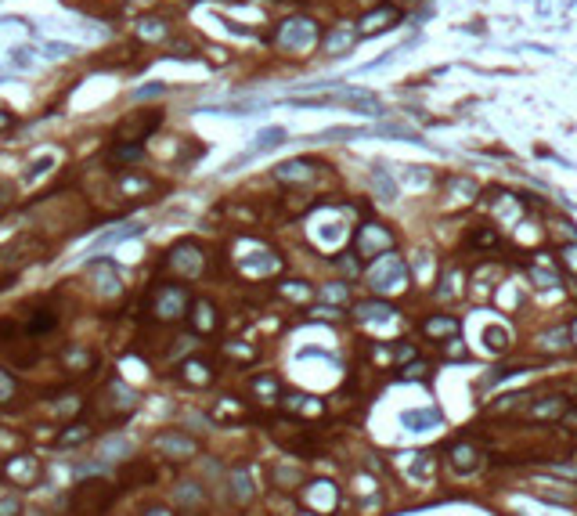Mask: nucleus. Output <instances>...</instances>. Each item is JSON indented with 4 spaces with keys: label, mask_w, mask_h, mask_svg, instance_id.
Segmentation results:
<instances>
[{
    "label": "nucleus",
    "mask_w": 577,
    "mask_h": 516,
    "mask_svg": "<svg viewBox=\"0 0 577 516\" xmlns=\"http://www.w3.org/2000/svg\"><path fill=\"white\" fill-rule=\"evenodd\" d=\"M368 282H372V289H375V293H393V289H404V285H408V267H404V260H400V257L383 253V257L372 264Z\"/></svg>",
    "instance_id": "nucleus-1"
},
{
    "label": "nucleus",
    "mask_w": 577,
    "mask_h": 516,
    "mask_svg": "<svg viewBox=\"0 0 577 516\" xmlns=\"http://www.w3.org/2000/svg\"><path fill=\"white\" fill-rule=\"evenodd\" d=\"M108 498H112L108 484L87 480V484H80V487L73 491V512H76V516H101L105 505H108Z\"/></svg>",
    "instance_id": "nucleus-2"
},
{
    "label": "nucleus",
    "mask_w": 577,
    "mask_h": 516,
    "mask_svg": "<svg viewBox=\"0 0 577 516\" xmlns=\"http://www.w3.org/2000/svg\"><path fill=\"white\" fill-rule=\"evenodd\" d=\"M318 43V26L311 19H288L278 29V47L281 51H311Z\"/></svg>",
    "instance_id": "nucleus-3"
},
{
    "label": "nucleus",
    "mask_w": 577,
    "mask_h": 516,
    "mask_svg": "<svg viewBox=\"0 0 577 516\" xmlns=\"http://www.w3.org/2000/svg\"><path fill=\"white\" fill-rule=\"evenodd\" d=\"M188 307V293L181 289V285H162L159 289V300H155V314L162 321H177Z\"/></svg>",
    "instance_id": "nucleus-4"
},
{
    "label": "nucleus",
    "mask_w": 577,
    "mask_h": 516,
    "mask_svg": "<svg viewBox=\"0 0 577 516\" xmlns=\"http://www.w3.org/2000/svg\"><path fill=\"white\" fill-rule=\"evenodd\" d=\"M393 246V235L386 232L383 224H365L361 227V235H358V249H361V257H383L386 249Z\"/></svg>",
    "instance_id": "nucleus-5"
},
{
    "label": "nucleus",
    "mask_w": 577,
    "mask_h": 516,
    "mask_svg": "<svg viewBox=\"0 0 577 516\" xmlns=\"http://www.w3.org/2000/svg\"><path fill=\"white\" fill-rule=\"evenodd\" d=\"M524 416H527L531 423H552V419H563V416H566V397H559V393L538 397V401H531V405L524 408Z\"/></svg>",
    "instance_id": "nucleus-6"
},
{
    "label": "nucleus",
    "mask_w": 577,
    "mask_h": 516,
    "mask_svg": "<svg viewBox=\"0 0 577 516\" xmlns=\"http://www.w3.org/2000/svg\"><path fill=\"white\" fill-rule=\"evenodd\" d=\"M480 448L473 444V440H454L451 444V466H454V473H462V477H469V473H477L480 470Z\"/></svg>",
    "instance_id": "nucleus-7"
},
{
    "label": "nucleus",
    "mask_w": 577,
    "mask_h": 516,
    "mask_svg": "<svg viewBox=\"0 0 577 516\" xmlns=\"http://www.w3.org/2000/svg\"><path fill=\"white\" fill-rule=\"evenodd\" d=\"M166 264H170V267H177V271H184V274H199V271H202V257H199V249H195L192 242L173 246V253H170Z\"/></svg>",
    "instance_id": "nucleus-8"
},
{
    "label": "nucleus",
    "mask_w": 577,
    "mask_h": 516,
    "mask_svg": "<svg viewBox=\"0 0 577 516\" xmlns=\"http://www.w3.org/2000/svg\"><path fill=\"white\" fill-rule=\"evenodd\" d=\"M155 448L162 455H170V458H188V455H195V440L192 437H181V433H162V437H155Z\"/></svg>",
    "instance_id": "nucleus-9"
},
{
    "label": "nucleus",
    "mask_w": 577,
    "mask_h": 516,
    "mask_svg": "<svg viewBox=\"0 0 577 516\" xmlns=\"http://www.w3.org/2000/svg\"><path fill=\"white\" fill-rule=\"evenodd\" d=\"M458 329H462V325H458V318H451V314H440V318H426V321H422V332L433 336V339H451Z\"/></svg>",
    "instance_id": "nucleus-10"
},
{
    "label": "nucleus",
    "mask_w": 577,
    "mask_h": 516,
    "mask_svg": "<svg viewBox=\"0 0 577 516\" xmlns=\"http://www.w3.org/2000/svg\"><path fill=\"white\" fill-rule=\"evenodd\" d=\"M278 181H285V185H293V181H311V162L307 159H288V162H281L278 170Z\"/></svg>",
    "instance_id": "nucleus-11"
},
{
    "label": "nucleus",
    "mask_w": 577,
    "mask_h": 516,
    "mask_svg": "<svg viewBox=\"0 0 577 516\" xmlns=\"http://www.w3.org/2000/svg\"><path fill=\"white\" fill-rule=\"evenodd\" d=\"M307 502H311L314 509L328 512V509L336 505V487H332V484H325V480H321V484H311V487H307Z\"/></svg>",
    "instance_id": "nucleus-12"
},
{
    "label": "nucleus",
    "mask_w": 577,
    "mask_h": 516,
    "mask_svg": "<svg viewBox=\"0 0 577 516\" xmlns=\"http://www.w3.org/2000/svg\"><path fill=\"white\" fill-rule=\"evenodd\" d=\"M397 311L390 307V304H383V300H368V304H361L358 307V318L361 321H386V318H393Z\"/></svg>",
    "instance_id": "nucleus-13"
},
{
    "label": "nucleus",
    "mask_w": 577,
    "mask_h": 516,
    "mask_svg": "<svg viewBox=\"0 0 577 516\" xmlns=\"http://www.w3.org/2000/svg\"><path fill=\"white\" fill-rule=\"evenodd\" d=\"M386 22H397V11L393 8H379V11L365 15L361 19V33H379V29H386Z\"/></svg>",
    "instance_id": "nucleus-14"
},
{
    "label": "nucleus",
    "mask_w": 577,
    "mask_h": 516,
    "mask_svg": "<svg viewBox=\"0 0 577 516\" xmlns=\"http://www.w3.org/2000/svg\"><path fill=\"white\" fill-rule=\"evenodd\" d=\"M285 130L281 127H267V130H260V138H256V148H249L253 155H260V152H271V148H278V145H285Z\"/></svg>",
    "instance_id": "nucleus-15"
},
{
    "label": "nucleus",
    "mask_w": 577,
    "mask_h": 516,
    "mask_svg": "<svg viewBox=\"0 0 577 516\" xmlns=\"http://www.w3.org/2000/svg\"><path fill=\"white\" fill-rule=\"evenodd\" d=\"M440 423V412L437 408H426V412H404V426L408 430H430Z\"/></svg>",
    "instance_id": "nucleus-16"
},
{
    "label": "nucleus",
    "mask_w": 577,
    "mask_h": 516,
    "mask_svg": "<svg viewBox=\"0 0 577 516\" xmlns=\"http://www.w3.org/2000/svg\"><path fill=\"white\" fill-rule=\"evenodd\" d=\"M372 185H375L379 199H386V202H393V199H397V185H393V177L386 174L383 166H375V170H372Z\"/></svg>",
    "instance_id": "nucleus-17"
},
{
    "label": "nucleus",
    "mask_w": 577,
    "mask_h": 516,
    "mask_svg": "<svg viewBox=\"0 0 577 516\" xmlns=\"http://www.w3.org/2000/svg\"><path fill=\"white\" fill-rule=\"evenodd\" d=\"M231 495H235V502H246V498L253 495V480H249L246 470H235V473H231Z\"/></svg>",
    "instance_id": "nucleus-18"
},
{
    "label": "nucleus",
    "mask_w": 577,
    "mask_h": 516,
    "mask_svg": "<svg viewBox=\"0 0 577 516\" xmlns=\"http://www.w3.org/2000/svg\"><path fill=\"white\" fill-rule=\"evenodd\" d=\"M87 437H90V426H83V423H76V426H69V430H66L62 437H58L54 444H58V448H73V444H83Z\"/></svg>",
    "instance_id": "nucleus-19"
},
{
    "label": "nucleus",
    "mask_w": 577,
    "mask_h": 516,
    "mask_svg": "<svg viewBox=\"0 0 577 516\" xmlns=\"http://www.w3.org/2000/svg\"><path fill=\"white\" fill-rule=\"evenodd\" d=\"M484 343H487V351H494V354H501V351L509 347V332H505L501 325H491V329L484 332Z\"/></svg>",
    "instance_id": "nucleus-20"
},
{
    "label": "nucleus",
    "mask_w": 577,
    "mask_h": 516,
    "mask_svg": "<svg viewBox=\"0 0 577 516\" xmlns=\"http://www.w3.org/2000/svg\"><path fill=\"white\" fill-rule=\"evenodd\" d=\"M527 274H531V278L538 282V289H556V285H559V274H556L552 267L545 271V267H538V264H531V267H527Z\"/></svg>",
    "instance_id": "nucleus-21"
},
{
    "label": "nucleus",
    "mask_w": 577,
    "mask_h": 516,
    "mask_svg": "<svg viewBox=\"0 0 577 516\" xmlns=\"http://www.w3.org/2000/svg\"><path fill=\"white\" fill-rule=\"evenodd\" d=\"M8 473H11V477H19V480H26V484H29V480H33V477H36V463H33V458H15V463H11V466H8Z\"/></svg>",
    "instance_id": "nucleus-22"
},
{
    "label": "nucleus",
    "mask_w": 577,
    "mask_h": 516,
    "mask_svg": "<svg viewBox=\"0 0 577 516\" xmlns=\"http://www.w3.org/2000/svg\"><path fill=\"white\" fill-rule=\"evenodd\" d=\"M375 134H386V138H404V141H412V145H422V138H419L415 130L400 127V123H386V127H379Z\"/></svg>",
    "instance_id": "nucleus-23"
},
{
    "label": "nucleus",
    "mask_w": 577,
    "mask_h": 516,
    "mask_svg": "<svg viewBox=\"0 0 577 516\" xmlns=\"http://www.w3.org/2000/svg\"><path fill=\"white\" fill-rule=\"evenodd\" d=\"M108 393L115 397V405H120V408H134V405H137V393H134V390H127L123 383H112V386H108Z\"/></svg>",
    "instance_id": "nucleus-24"
},
{
    "label": "nucleus",
    "mask_w": 577,
    "mask_h": 516,
    "mask_svg": "<svg viewBox=\"0 0 577 516\" xmlns=\"http://www.w3.org/2000/svg\"><path fill=\"white\" fill-rule=\"evenodd\" d=\"M469 242L480 246V249H494L498 246V232H494V227H477V232L469 235Z\"/></svg>",
    "instance_id": "nucleus-25"
},
{
    "label": "nucleus",
    "mask_w": 577,
    "mask_h": 516,
    "mask_svg": "<svg viewBox=\"0 0 577 516\" xmlns=\"http://www.w3.org/2000/svg\"><path fill=\"white\" fill-rule=\"evenodd\" d=\"M141 155H145V148L134 145V141H130V145H115V148L108 152V159H127V162H130V159H141Z\"/></svg>",
    "instance_id": "nucleus-26"
},
{
    "label": "nucleus",
    "mask_w": 577,
    "mask_h": 516,
    "mask_svg": "<svg viewBox=\"0 0 577 516\" xmlns=\"http://www.w3.org/2000/svg\"><path fill=\"white\" fill-rule=\"evenodd\" d=\"M285 408H288V412H321V405H314V397H300V393L288 397Z\"/></svg>",
    "instance_id": "nucleus-27"
},
{
    "label": "nucleus",
    "mask_w": 577,
    "mask_h": 516,
    "mask_svg": "<svg viewBox=\"0 0 577 516\" xmlns=\"http://www.w3.org/2000/svg\"><path fill=\"white\" fill-rule=\"evenodd\" d=\"M43 54H47V58H69V54H76V47L58 43V40H47V43H43Z\"/></svg>",
    "instance_id": "nucleus-28"
},
{
    "label": "nucleus",
    "mask_w": 577,
    "mask_h": 516,
    "mask_svg": "<svg viewBox=\"0 0 577 516\" xmlns=\"http://www.w3.org/2000/svg\"><path fill=\"white\" fill-rule=\"evenodd\" d=\"M134 448L123 440V437H108L105 444H101V455H130Z\"/></svg>",
    "instance_id": "nucleus-29"
},
{
    "label": "nucleus",
    "mask_w": 577,
    "mask_h": 516,
    "mask_svg": "<svg viewBox=\"0 0 577 516\" xmlns=\"http://www.w3.org/2000/svg\"><path fill=\"white\" fill-rule=\"evenodd\" d=\"M412 458H415V463H412V477L415 480H422V477L433 473V458L430 455H412Z\"/></svg>",
    "instance_id": "nucleus-30"
},
{
    "label": "nucleus",
    "mask_w": 577,
    "mask_h": 516,
    "mask_svg": "<svg viewBox=\"0 0 577 516\" xmlns=\"http://www.w3.org/2000/svg\"><path fill=\"white\" fill-rule=\"evenodd\" d=\"M54 321H58V318H54L51 311H40V314L29 321V332H33V336H36V332H51V329H54Z\"/></svg>",
    "instance_id": "nucleus-31"
},
{
    "label": "nucleus",
    "mask_w": 577,
    "mask_h": 516,
    "mask_svg": "<svg viewBox=\"0 0 577 516\" xmlns=\"http://www.w3.org/2000/svg\"><path fill=\"white\" fill-rule=\"evenodd\" d=\"M350 33H346V29H336V33H328V40H325V47L328 51H346V47H350Z\"/></svg>",
    "instance_id": "nucleus-32"
},
{
    "label": "nucleus",
    "mask_w": 577,
    "mask_h": 516,
    "mask_svg": "<svg viewBox=\"0 0 577 516\" xmlns=\"http://www.w3.org/2000/svg\"><path fill=\"white\" fill-rule=\"evenodd\" d=\"M566 339H570V336H566V329H552V332L545 336V343H541V347H545V351H563V347H566Z\"/></svg>",
    "instance_id": "nucleus-33"
},
{
    "label": "nucleus",
    "mask_w": 577,
    "mask_h": 516,
    "mask_svg": "<svg viewBox=\"0 0 577 516\" xmlns=\"http://www.w3.org/2000/svg\"><path fill=\"white\" fill-rule=\"evenodd\" d=\"M195 311H199V329L209 332V329H213V307L202 300V304H195Z\"/></svg>",
    "instance_id": "nucleus-34"
},
{
    "label": "nucleus",
    "mask_w": 577,
    "mask_h": 516,
    "mask_svg": "<svg viewBox=\"0 0 577 516\" xmlns=\"http://www.w3.org/2000/svg\"><path fill=\"white\" fill-rule=\"evenodd\" d=\"M22 512V502L19 495H8V498H0V516H19Z\"/></svg>",
    "instance_id": "nucleus-35"
},
{
    "label": "nucleus",
    "mask_w": 577,
    "mask_h": 516,
    "mask_svg": "<svg viewBox=\"0 0 577 516\" xmlns=\"http://www.w3.org/2000/svg\"><path fill=\"white\" fill-rule=\"evenodd\" d=\"M166 87L162 83H145V87H137L134 91V101H145V98H155V94H162Z\"/></svg>",
    "instance_id": "nucleus-36"
},
{
    "label": "nucleus",
    "mask_w": 577,
    "mask_h": 516,
    "mask_svg": "<svg viewBox=\"0 0 577 516\" xmlns=\"http://www.w3.org/2000/svg\"><path fill=\"white\" fill-rule=\"evenodd\" d=\"M137 29H141V36H162V22L159 19H145Z\"/></svg>",
    "instance_id": "nucleus-37"
},
{
    "label": "nucleus",
    "mask_w": 577,
    "mask_h": 516,
    "mask_svg": "<svg viewBox=\"0 0 577 516\" xmlns=\"http://www.w3.org/2000/svg\"><path fill=\"white\" fill-rule=\"evenodd\" d=\"M11 397H15V383L8 372H0V401H11Z\"/></svg>",
    "instance_id": "nucleus-38"
},
{
    "label": "nucleus",
    "mask_w": 577,
    "mask_h": 516,
    "mask_svg": "<svg viewBox=\"0 0 577 516\" xmlns=\"http://www.w3.org/2000/svg\"><path fill=\"white\" fill-rule=\"evenodd\" d=\"M253 390H256V393H278V383H274L271 376H260V379L253 383Z\"/></svg>",
    "instance_id": "nucleus-39"
},
{
    "label": "nucleus",
    "mask_w": 577,
    "mask_h": 516,
    "mask_svg": "<svg viewBox=\"0 0 577 516\" xmlns=\"http://www.w3.org/2000/svg\"><path fill=\"white\" fill-rule=\"evenodd\" d=\"M66 361H69V365H83V368H90V354H83V351H69Z\"/></svg>",
    "instance_id": "nucleus-40"
},
{
    "label": "nucleus",
    "mask_w": 577,
    "mask_h": 516,
    "mask_svg": "<svg viewBox=\"0 0 577 516\" xmlns=\"http://www.w3.org/2000/svg\"><path fill=\"white\" fill-rule=\"evenodd\" d=\"M300 285H303V282H285V293H288V296H296V300H303V296H311L307 289H300Z\"/></svg>",
    "instance_id": "nucleus-41"
},
{
    "label": "nucleus",
    "mask_w": 577,
    "mask_h": 516,
    "mask_svg": "<svg viewBox=\"0 0 577 516\" xmlns=\"http://www.w3.org/2000/svg\"><path fill=\"white\" fill-rule=\"evenodd\" d=\"M325 296H328V300H336V304H339V300H346V285H328V289H325Z\"/></svg>",
    "instance_id": "nucleus-42"
},
{
    "label": "nucleus",
    "mask_w": 577,
    "mask_h": 516,
    "mask_svg": "<svg viewBox=\"0 0 577 516\" xmlns=\"http://www.w3.org/2000/svg\"><path fill=\"white\" fill-rule=\"evenodd\" d=\"M11 62H15V66H22V69H29V58H26V51H19V47L11 51Z\"/></svg>",
    "instance_id": "nucleus-43"
},
{
    "label": "nucleus",
    "mask_w": 577,
    "mask_h": 516,
    "mask_svg": "<svg viewBox=\"0 0 577 516\" xmlns=\"http://www.w3.org/2000/svg\"><path fill=\"white\" fill-rule=\"evenodd\" d=\"M563 257H566V264H570V267H577V246H566V249H563Z\"/></svg>",
    "instance_id": "nucleus-44"
},
{
    "label": "nucleus",
    "mask_w": 577,
    "mask_h": 516,
    "mask_svg": "<svg viewBox=\"0 0 577 516\" xmlns=\"http://www.w3.org/2000/svg\"><path fill=\"white\" fill-rule=\"evenodd\" d=\"M11 123H15V120H11V116H8V112H0V130H8V127H11Z\"/></svg>",
    "instance_id": "nucleus-45"
},
{
    "label": "nucleus",
    "mask_w": 577,
    "mask_h": 516,
    "mask_svg": "<svg viewBox=\"0 0 577 516\" xmlns=\"http://www.w3.org/2000/svg\"><path fill=\"white\" fill-rule=\"evenodd\" d=\"M566 336H570V339H573V347H577V321H573V325H570V329H566Z\"/></svg>",
    "instance_id": "nucleus-46"
},
{
    "label": "nucleus",
    "mask_w": 577,
    "mask_h": 516,
    "mask_svg": "<svg viewBox=\"0 0 577 516\" xmlns=\"http://www.w3.org/2000/svg\"><path fill=\"white\" fill-rule=\"evenodd\" d=\"M145 516H173V512H166V509H148Z\"/></svg>",
    "instance_id": "nucleus-47"
}]
</instances>
